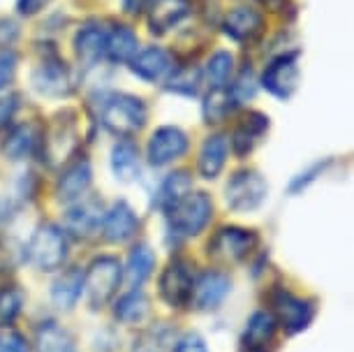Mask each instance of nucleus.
<instances>
[{
    "instance_id": "1",
    "label": "nucleus",
    "mask_w": 354,
    "mask_h": 352,
    "mask_svg": "<svg viewBox=\"0 0 354 352\" xmlns=\"http://www.w3.org/2000/svg\"><path fill=\"white\" fill-rule=\"evenodd\" d=\"M146 104L128 93H113L102 102L100 121L111 135L130 139L146 125Z\"/></svg>"
},
{
    "instance_id": "2",
    "label": "nucleus",
    "mask_w": 354,
    "mask_h": 352,
    "mask_svg": "<svg viewBox=\"0 0 354 352\" xmlns=\"http://www.w3.org/2000/svg\"><path fill=\"white\" fill-rule=\"evenodd\" d=\"M26 260L39 271H58L68 260V234L58 225H39L26 246Z\"/></svg>"
},
{
    "instance_id": "3",
    "label": "nucleus",
    "mask_w": 354,
    "mask_h": 352,
    "mask_svg": "<svg viewBox=\"0 0 354 352\" xmlns=\"http://www.w3.org/2000/svg\"><path fill=\"white\" fill-rule=\"evenodd\" d=\"M213 218V202L206 192H190L176 207L167 211V225L169 232L178 239L197 237L206 230Z\"/></svg>"
},
{
    "instance_id": "4",
    "label": "nucleus",
    "mask_w": 354,
    "mask_h": 352,
    "mask_svg": "<svg viewBox=\"0 0 354 352\" xmlns=\"http://www.w3.org/2000/svg\"><path fill=\"white\" fill-rule=\"evenodd\" d=\"M123 281L121 262L111 255L95 257L91 262L88 271L84 274V292L93 311L104 308L118 292V285Z\"/></svg>"
},
{
    "instance_id": "5",
    "label": "nucleus",
    "mask_w": 354,
    "mask_h": 352,
    "mask_svg": "<svg viewBox=\"0 0 354 352\" xmlns=\"http://www.w3.org/2000/svg\"><path fill=\"white\" fill-rule=\"evenodd\" d=\"M269 183L255 169H239L225 185V202L236 214H248L264 204Z\"/></svg>"
},
{
    "instance_id": "6",
    "label": "nucleus",
    "mask_w": 354,
    "mask_h": 352,
    "mask_svg": "<svg viewBox=\"0 0 354 352\" xmlns=\"http://www.w3.org/2000/svg\"><path fill=\"white\" fill-rule=\"evenodd\" d=\"M271 308L276 322L283 327L287 334H299V331L308 329V324L315 317V306L306 299L292 295L283 288L273 290L271 295Z\"/></svg>"
},
{
    "instance_id": "7",
    "label": "nucleus",
    "mask_w": 354,
    "mask_h": 352,
    "mask_svg": "<svg viewBox=\"0 0 354 352\" xmlns=\"http://www.w3.org/2000/svg\"><path fill=\"white\" fill-rule=\"evenodd\" d=\"M257 246V234L243 228H223L209 241V255L216 262L236 264L245 260Z\"/></svg>"
},
{
    "instance_id": "8",
    "label": "nucleus",
    "mask_w": 354,
    "mask_h": 352,
    "mask_svg": "<svg viewBox=\"0 0 354 352\" xmlns=\"http://www.w3.org/2000/svg\"><path fill=\"white\" fill-rule=\"evenodd\" d=\"M192 285H195V278H192L190 267L183 260H174L160 276V297L171 308H185L192 299Z\"/></svg>"
},
{
    "instance_id": "9",
    "label": "nucleus",
    "mask_w": 354,
    "mask_h": 352,
    "mask_svg": "<svg viewBox=\"0 0 354 352\" xmlns=\"http://www.w3.org/2000/svg\"><path fill=\"white\" fill-rule=\"evenodd\" d=\"M32 89L49 98H63L70 95L75 84H72L68 65L58 56H49L32 70Z\"/></svg>"
},
{
    "instance_id": "10",
    "label": "nucleus",
    "mask_w": 354,
    "mask_h": 352,
    "mask_svg": "<svg viewBox=\"0 0 354 352\" xmlns=\"http://www.w3.org/2000/svg\"><path fill=\"white\" fill-rule=\"evenodd\" d=\"M185 151H188V135L181 128L162 125L151 135L146 156H149V163L153 167H162V165L178 160Z\"/></svg>"
},
{
    "instance_id": "11",
    "label": "nucleus",
    "mask_w": 354,
    "mask_h": 352,
    "mask_svg": "<svg viewBox=\"0 0 354 352\" xmlns=\"http://www.w3.org/2000/svg\"><path fill=\"white\" fill-rule=\"evenodd\" d=\"M262 86L271 95L287 100L294 95L299 86V63L297 54H283L266 65L262 75Z\"/></svg>"
},
{
    "instance_id": "12",
    "label": "nucleus",
    "mask_w": 354,
    "mask_h": 352,
    "mask_svg": "<svg viewBox=\"0 0 354 352\" xmlns=\"http://www.w3.org/2000/svg\"><path fill=\"white\" fill-rule=\"evenodd\" d=\"M139 230V218L132 211V207L123 199H118L113 207L102 216L100 223V232L109 243H125L137 234Z\"/></svg>"
},
{
    "instance_id": "13",
    "label": "nucleus",
    "mask_w": 354,
    "mask_h": 352,
    "mask_svg": "<svg viewBox=\"0 0 354 352\" xmlns=\"http://www.w3.org/2000/svg\"><path fill=\"white\" fill-rule=\"evenodd\" d=\"M232 292V278L223 271H204L192 285V299L199 311H213L225 302V297Z\"/></svg>"
},
{
    "instance_id": "14",
    "label": "nucleus",
    "mask_w": 354,
    "mask_h": 352,
    "mask_svg": "<svg viewBox=\"0 0 354 352\" xmlns=\"http://www.w3.org/2000/svg\"><path fill=\"white\" fill-rule=\"evenodd\" d=\"M276 331H278V322L271 315V311H255L248 317L241 334L243 352H269L271 345L276 343Z\"/></svg>"
},
{
    "instance_id": "15",
    "label": "nucleus",
    "mask_w": 354,
    "mask_h": 352,
    "mask_svg": "<svg viewBox=\"0 0 354 352\" xmlns=\"http://www.w3.org/2000/svg\"><path fill=\"white\" fill-rule=\"evenodd\" d=\"M102 204L97 199H84V202L75 204L68 214H65V230L68 234L77 237V239H88L100 230V223H102Z\"/></svg>"
},
{
    "instance_id": "16",
    "label": "nucleus",
    "mask_w": 354,
    "mask_h": 352,
    "mask_svg": "<svg viewBox=\"0 0 354 352\" xmlns=\"http://www.w3.org/2000/svg\"><path fill=\"white\" fill-rule=\"evenodd\" d=\"M91 181H93L91 163L86 160V158H79V160L70 163L68 167L63 169V174L56 183V195L65 204L77 202V199H82L84 192L88 190Z\"/></svg>"
},
{
    "instance_id": "17",
    "label": "nucleus",
    "mask_w": 354,
    "mask_h": 352,
    "mask_svg": "<svg viewBox=\"0 0 354 352\" xmlns=\"http://www.w3.org/2000/svg\"><path fill=\"white\" fill-rule=\"evenodd\" d=\"M149 5V26L156 35L171 30L192 12V0H151Z\"/></svg>"
},
{
    "instance_id": "18",
    "label": "nucleus",
    "mask_w": 354,
    "mask_h": 352,
    "mask_svg": "<svg viewBox=\"0 0 354 352\" xmlns=\"http://www.w3.org/2000/svg\"><path fill=\"white\" fill-rule=\"evenodd\" d=\"M130 68L139 79H144V82H160V79H165L169 75L174 65H171V56L167 54L165 49L149 46V49L135 54V58L130 61Z\"/></svg>"
},
{
    "instance_id": "19",
    "label": "nucleus",
    "mask_w": 354,
    "mask_h": 352,
    "mask_svg": "<svg viewBox=\"0 0 354 352\" xmlns=\"http://www.w3.org/2000/svg\"><path fill=\"white\" fill-rule=\"evenodd\" d=\"M82 295H84V271L77 267L63 271L51 285V302L61 311L75 308Z\"/></svg>"
},
{
    "instance_id": "20",
    "label": "nucleus",
    "mask_w": 354,
    "mask_h": 352,
    "mask_svg": "<svg viewBox=\"0 0 354 352\" xmlns=\"http://www.w3.org/2000/svg\"><path fill=\"white\" fill-rule=\"evenodd\" d=\"M227 154H230V142L225 135H211L206 137V142L202 144L199 151V174L206 181H213L220 172H223L227 163Z\"/></svg>"
},
{
    "instance_id": "21",
    "label": "nucleus",
    "mask_w": 354,
    "mask_h": 352,
    "mask_svg": "<svg viewBox=\"0 0 354 352\" xmlns=\"http://www.w3.org/2000/svg\"><path fill=\"white\" fill-rule=\"evenodd\" d=\"M266 130H269V118H266L264 114H257V111L248 114L243 118V123L234 130V137H232L234 154L236 156L250 154V151L262 142Z\"/></svg>"
},
{
    "instance_id": "22",
    "label": "nucleus",
    "mask_w": 354,
    "mask_h": 352,
    "mask_svg": "<svg viewBox=\"0 0 354 352\" xmlns=\"http://www.w3.org/2000/svg\"><path fill=\"white\" fill-rule=\"evenodd\" d=\"M106 37H109V30H104L102 24H86L75 35L77 56L86 63L100 61L106 49Z\"/></svg>"
},
{
    "instance_id": "23",
    "label": "nucleus",
    "mask_w": 354,
    "mask_h": 352,
    "mask_svg": "<svg viewBox=\"0 0 354 352\" xmlns=\"http://www.w3.org/2000/svg\"><path fill=\"white\" fill-rule=\"evenodd\" d=\"M190 190H192V176L188 174V172L185 169L171 172V174L160 183V188L156 192V199H153V207L162 209L167 214V211H169L171 207H176L185 195H190Z\"/></svg>"
},
{
    "instance_id": "24",
    "label": "nucleus",
    "mask_w": 354,
    "mask_h": 352,
    "mask_svg": "<svg viewBox=\"0 0 354 352\" xmlns=\"http://www.w3.org/2000/svg\"><path fill=\"white\" fill-rule=\"evenodd\" d=\"M174 343H176V329L169 322H158L139 331L132 352H171Z\"/></svg>"
},
{
    "instance_id": "25",
    "label": "nucleus",
    "mask_w": 354,
    "mask_h": 352,
    "mask_svg": "<svg viewBox=\"0 0 354 352\" xmlns=\"http://www.w3.org/2000/svg\"><path fill=\"white\" fill-rule=\"evenodd\" d=\"M35 348L37 352H77V343L68 329L53 320H46L35 331Z\"/></svg>"
},
{
    "instance_id": "26",
    "label": "nucleus",
    "mask_w": 354,
    "mask_h": 352,
    "mask_svg": "<svg viewBox=\"0 0 354 352\" xmlns=\"http://www.w3.org/2000/svg\"><path fill=\"white\" fill-rule=\"evenodd\" d=\"M262 28V15L252 8H236L225 19V33L236 42H248Z\"/></svg>"
},
{
    "instance_id": "27",
    "label": "nucleus",
    "mask_w": 354,
    "mask_h": 352,
    "mask_svg": "<svg viewBox=\"0 0 354 352\" xmlns=\"http://www.w3.org/2000/svg\"><path fill=\"white\" fill-rule=\"evenodd\" d=\"M137 44H139L137 35L132 33V28H128V26H116L109 33V37H106L104 56L111 63H128L137 54Z\"/></svg>"
},
{
    "instance_id": "28",
    "label": "nucleus",
    "mask_w": 354,
    "mask_h": 352,
    "mask_svg": "<svg viewBox=\"0 0 354 352\" xmlns=\"http://www.w3.org/2000/svg\"><path fill=\"white\" fill-rule=\"evenodd\" d=\"M111 172L118 181H132L139 174V151L137 146L123 139L111 149Z\"/></svg>"
},
{
    "instance_id": "29",
    "label": "nucleus",
    "mask_w": 354,
    "mask_h": 352,
    "mask_svg": "<svg viewBox=\"0 0 354 352\" xmlns=\"http://www.w3.org/2000/svg\"><path fill=\"white\" fill-rule=\"evenodd\" d=\"M37 139H39V135H37L35 125H30V123L17 125V128H12L8 139H5V156L15 163L26 160V158L32 154V149H35Z\"/></svg>"
},
{
    "instance_id": "30",
    "label": "nucleus",
    "mask_w": 354,
    "mask_h": 352,
    "mask_svg": "<svg viewBox=\"0 0 354 352\" xmlns=\"http://www.w3.org/2000/svg\"><path fill=\"white\" fill-rule=\"evenodd\" d=\"M153 269H156V255H153V250L146 243L135 246L128 257V269H125L128 283L132 288H142V285L151 278Z\"/></svg>"
},
{
    "instance_id": "31",
    "label": "nucleus",
    "mask_w": 354,
    "mask_h": 352,
    "mask_svg": "<svg viewBox=\"0 0 354 352\" xmlns=\"http://www.w3.org/2000/svg\"><path fill=\"white\" fill-rule=\"evenodd\" d=\"M149 311H151L149 297H146L142 290L132 288V292L123 295L116 302V306H113V315H116V320H121L125 324H137L149 315Z\"/></svg>"
},
{
    "instance_id": "32",
    "label": "nucleus",
    "mask_w": 354,
    "mask_h": 352,
    "mask_svg": "<svg viewBox=\"0 0 354 352\" xmlns=\"http://www.w3.org/2000/svg\"><path fill=\"white\" fill-rule=\"evenodd\" d=\"M236 107L230 89H211L204 100V121L206 123H223L232 109Z\"/></svg>"
},
{
    "instance_id": "33",
    "label": "nucleus",
    "mask_w": 354,
    "mask_h": 352,
    "mask_svg": "<svg viewBox=\"0 0 354 352\" xmlns=\"http://www.w3.org/2000/svg\"><path fill=\"white\" fill-rule=\"evenodd\" d=\"M234 75V56L230 51H216L206 63V79L211 89H227Z\"/></svg>"
},
{
    "instance_id": "34",
    "label": "nucleus",
    "mask_w": 354,
    "mask_h": 352,
    "mask_svg": "<svg viewBox=\"0 0 354 352\" xmlns=\"http://www.w3.org/2000/svg\"><path fill=\"white\" fill-rule=\"evenodd\" d=\"M24 308V292L17 288L0 290V327H12Z\"/></svg>"
},
{
    "instance_id": "35",
    "label": "nucleus",
    "mask_w": 354,
    "mask_h": 352,
    "mask_svg": "<svg viewBox=\"0 0 354 352\" xmlns=\"http://www.w3.org/2000/svg\"><path fill=\"white\" fill-rule=\"evenodd\" d=\"M230 93H232V98H234V102H236V104L248 102V100L255 95V77H252L250 68H245L241 75H239V79L234 82Z\"/></svg>"
},
{
    "instance_id": "36",
    "label": "nucleus",
    "mask_w": 354,
    "mask_h": 352,
    "mask_svg": "<svg viewBox=\"0 0 354 352\" xmlns=\"http://www.w3.org/2000/svg\"><path fill=\"white\" fill-rule=\"evenodd\" d=\"M0 352H30V345L17 329L0 327Z\"/></svg>"
},
{
    "instance_id": "37",
    "label": "nucleus",
    "mask_w": 354,
    "mask_h": 352,
    "mask_svg": "<svg viewBox=\"0 0 354 352\" xmlns=\"http://www.w3.org/2000/svg\"><path fill=\"white\" fill-rule=\"evenodd\" d=\"M197 82H199V75L195 70H181L169 79V91L185 93V95H195Z\"/></svg>"
},
{
    "instance_id": "38",
    "label": "nucleus",
    "mask_w": 354,
    "mask_h": 352,
    "mask_svg": "<svg viewBox=\"0 0 354 352\" xmlns=\"http://www.w3.org/2000/svg\"><path fill=\"white\" fill-rule=\"evenodd\" d=\"M17 72V54L15 51H3L0 54V91L15 79Z\"/></svg>"
},
{
    "instance_id": "39",
    "label": "nucleus",
    "mask_w": 354,
    "mask_h": 352,
    "mask_svg": "<svg viewBox=\"0 0 354 352\" xmlns=\"http://www.w3.org/2000/svg\"><path fill=\"white\" fill-rule=\"evenodd\" d=\"M171 352H209V348H206L204 338L199 334H185L183 338H178L174 343Z\"/></svg>"
},
{
    "instance_id": "40",
    "label": "nucleus",
    "mask_w": 354,
    "mask_h": 352,
    "mask_svg": "<svg viewBox=\"0 0 354 352\" xmlns=\"http://www.w3.org/2000/svg\"><path fill=\"white\" fill-rule=\"evenodd\" d=\"M51 0H17V10L21 17H32L37 12H42Z\"/></svg>"
},
{
    "instance_id": "41",
    "label": "nucleus",
    "mask_w": 354,
    "mask_h": 352,
    "mask_svg": "<svg viewBox=\"0 0 354 352\" xmlns=\"http://www.w3.org/2000/svg\"><path fill=\"white\" fill-rule=\"evenodd\" d=\"M322 169H324V165H315V167H310L308 172H306V174H299V176L292 181L290 190H292V192H299L301 188H306V185H308L310 181H315V176H317V174H322Z\"/></svg>"
},
{
    "instance_id": "42",
    "label": "nucleus",
    "mask_w": 354,
    "mask_h": 352,
    "mask_svg": "<svg viewBox=\"0 0 354 352\" xmlns=\"http://www.w3.org/2000/svg\"><path fill=\"white\" fill-rule=\"evenodd\" d=\"M19 35V28L15 21H10V19H0V46H8L17 39Z\"/></svg>"
},
{
    "instance_id": "43",
    "label": "nucleus",
    "mask_w": 354,
    "mask_h": 352,
    "mask_svg": "<svg viewBox=\"0 0 354 352\" xmlns=\"http://www.w3.org/2000/svg\"><path fill=\"white\" fill-rule=\"evenodd\" d=\"M17 100L19 95H10V98H0V125H5L12 118V114H15L17 109Z\"/></svg>"
},
{
    "instance_id": "44",
    "label": "nucleus",
    "mask_w": 354,
    "mask_h": 352,
    "mask_svg": "<svg viewBox=\"0 0 354 352\" xmlns=\"http://www.w3.org/2000/svg\"><path fill=\"white\" fill-rule=\"evenodd\" d=\"M151 0H123V10L128 12V15H139L144 8H149Z\"/></svg>"
},
{
    "instance_id": "45",
    "label": "nucleus",
    "mask_w": 354,
    "mask_h": 352,
    "mask_svg": "<svg viewBox=\"0 0 354 352\" xmlns=\"http://www.w3.org/2000/svg\"><path fill=\"white\" fill-rule=\"evenodd\" d=\"M8 216H10V202L0 197V225L5 223V218H8Z\"/></svg>"
}]
</instances>
